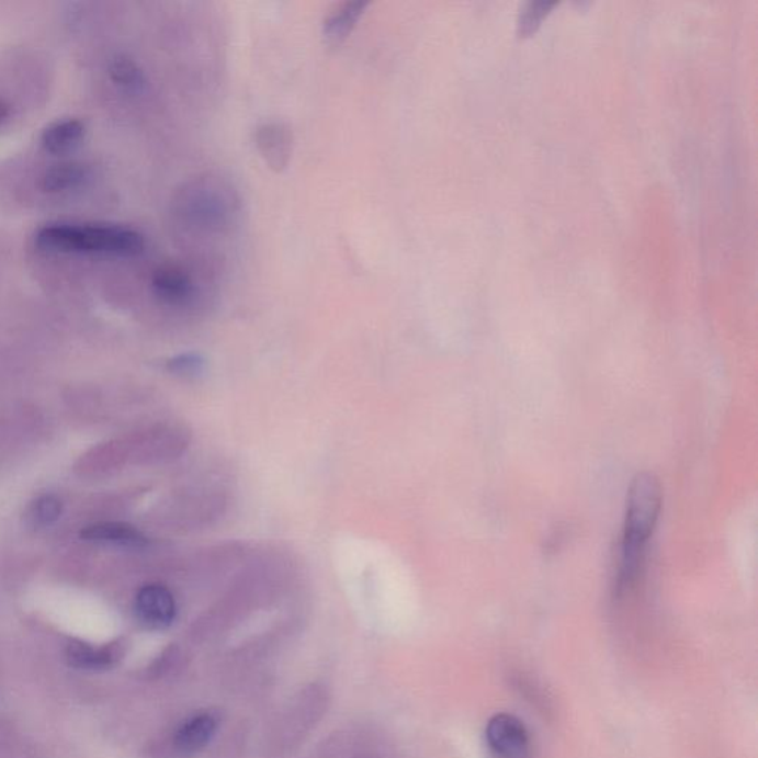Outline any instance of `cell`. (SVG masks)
Returning a JSON list of instances; mask_svg holds the SVG:
<instances>
[{"instance_id": "6da1fadb", "label": "cell", "mask_w": 758, "mask_h": 758, "mask_svg": "<svg viewBox=\"0 0 758 758\" xmlns=\"http://www.w3.org/2000/svg\"><path fill=\"white\" fill-rule=\"evenodd\" d=\"M663 507V488L652 473H641L631 483L624 535H622V557L618 590L624 591L633 584L641 566L643 550L658 522Z\"/></svg>"}, {"instance_id": "7a4b0ae2", "label": "cell", "mask_w": 758, "mask_h": 758, "mask_svg": "<svg viewBox=\"0 0 758 758\" xmlns=\"http://www.w3.org/2000/svg\"><path fill=\"white\" fill-rule=\"evenodd\" d=\"M37 247L44 251L63 253H112L135 257L146 248L143 235L133 228L117 226H83V224H53L36 236Z\"/></svg>"}, {"instance_id": "3957f363", "label": "cell", "mask_w": 758, "mask_h": 758, "mask_svg": "<svg viewBox=\"0 0 758 758\" xmlns=\"http://www.w3.org/2000/svg\"><path fill=\"white\" fill-rule=\"evenodd\" d=\"M230 190L215 178H197L178 197L181 217L203 230L222 231L236 214Z\"/></svg>"}, {"instance_id": "277c9868", "label": "cell", "mask_w": 758, "mask_h": 758, "mask_svg": "<svg viewBox=\"0 0 758 758\" xmlns=\"http://www.w3.org/2000/svg\"><path fill=\"white\" fill-rule=\"evenodd\" d=\"M486 743L497 758H528L529 732L522 720L508 713L495 714L486 724Z\"/></svg>"}, {"instance_id": "5b68a950", "label": "cell", "mask_w": 758, "mask_h": 758, "mask_svg": "<svg viewBox=\"0 0 758 758\" xmlns=\"http://www.w3.org/2000/svg\"><path fill=\"white\" fill-rule=\"evenodd\" d=\"M256 146L267 167L281 173L290 167L294 133L285 122H265L256 131Z\"/></svg>"}, {"instance_id": "8992f818", "label": "cell", "mask_w": 758, "mask_h": 758, "mask_svg": "<svg viewBox=\"0 0 758 758\" xmlns=\"http://www.w3.org/2000/svg\"><path fill=\"white\" fill-rule=\"evenodd\" d=\"M135 609L143 624L156 630L167 629L177 616V604L172 592L158 584L139 590Z\"/></svg>"}, {"instance_id": "52a82bcc", "label": "cell", "mask_w": 758, "mask_h": 758, "mask_svg": "<svg viewBox=\"0 0 758 758\" xmlns=\"http://www.w3.org/2000/svg\"><path fill=\"white\" fill-rule=\"evenodd\" d=\"M125 650L126 647L122 642L92 646L89 643L76 641L67 646V660L79 670L103 671L121 663Z\"/></svg>"}, {"instance_id": "ba28073f", "label": "cell", "mask_w": 758, "mask_h": 758, "mask_svg": "<svg viewBox=\"0 0 758 758\" xmlns=\"http://www.w3.org/2000/svg\"><path fill=\"white\" fill-rule=\"evenodd\" d=\"M218 729L217 715L207 713H199L185 720L173 736V747L181 754H196L202 751L211 739L214 738L215 732Z\"/></svg>"}, {"instance_id": "9c48e42d", "label": "cell", "mask_w": 758, "mask_h": 758, "mask_svg": "<svg viewBox=\"0 0 758 758\" xmlns=\"http://www.w3.org/2000/svg\"><path fill=\"white\" fill-rule=\"evenodd\" d=\"M155 292L165 303L172 306H183L189 303L194 295V283L190 274L181 267L167 264L159 267L155 271L154 278Z\"/></svg>"}, {"instance_id": "30bf717a", "label": "cell", "mask_w": 758, "mask_h": 758, "mask_svg": "<svg viewBox=\"0 0 758 758\" xmlns=\"http://www.w3.org/2000/svg\"><path fill=\"white\" fill-rule=\"evenodd\" d=\"M367 7H370V3L344 2L333 8L324 21L326 44L330 46L344 44L351 33H353L359 20L365 14Z\"/></svg>"}, {"instance_id": "8fae6325", "label": "cell", "mask_w": 758, "mask_h": 758, "mask_svg": "<svg viewBox=\"0 0 758 758\" xmlns=\"http://www.w3.org/2000/svg\"><path fill=\"white\" fill-rule=\"evenodd\" d=\"M84 541L109 542V544L124 545V547L143 548L148 544L146 535L138 529L126 523H97L84 528L80 532Z\"/></svg>"}, {"instance_id": "7c38bea8", "label": "cell", "mask_w": 758, "mask_h": 758, "mask_svg": "<svg viewBox=\"0 0 758 758\" xmlns=\"http://www.w3.org/2000/svg\"><path fill=\"white\" fill-rule=\"evenodd\" d=\"M84 126L82 122L76 118H66V121L55 122L48 126L42 134V146L49 154L59 155L71 148L78 146L80 139L83 138Z\"/></svg>"}, {"instance_id": "4fadbf2b", "label": "cell", "mask_w": 758, "mask_h": 758, "mask_svg": "<svg viewBox=\"0 0 758 758\" xmlns=\"http://www.w3.org/2000/svg\"><path fill=\"white\" fill-rule=\"evenodd\" d=\"M89 171L83 165L61 163L50 168L42 178V189L48 193H66L80 188L88 180Z\"/></svg>"}, {"instance_id": "5bb4252c", "label": "cell", "mask_w": 758, "mask_h": 758, "mask_svg": "<svg viewBox=\"0 0 758 758\" xmlns=\"http://www.w3.org/2000/svg\"><path fill=\"white\" fill-rule=\"evenodd\" d=\"M109 73L113 82L126 89V91L139 92L146 87V78H144L143 70L139 69L134 59L124 57V55L114 58L110 63Z\"/></svg>"}, {"instance_id": "9a60e30c", "label": "cell", "mask_w": 758, "mask_h": 758, "mask_svg": "<svg viewBox=\"0 0 758 758\" xmlns=\"http://www.w3.org/2000/svg\"><path fill=\"white\" fill-rule=\"evenodd\" d=\"M63 504L57 497L53 495H45L37 499L30 510V518L37 527H49L54 522H57L59 516H61Z\"/></svg>"}, {"instance_id": "2e32d148", "label": "cell", "mask_w": 758, "mask_h": 758, "mask_svg": "<svg viewBox=\"0 0 758 758\" xmlns=\"http://www.w3.org/2000/svg\"><path fill=\"white\" fill-rule=\"evenodd\" d=\"M201 366V360L197 359V355H181V358H178L173 360L171 363V367L178 372H193L197 371V367Z\"/></svg>"}, {"instance_id": "e0dca14e", "label": "cell", "mask_w": 758, "mask_h": 758, "mask_svg": "<svg viewBox=\"0 0 758 758\" xmlns=\"http://www.w3.org/2000/svg\"><path fill=\"white\" fill-rule=\"evenodd\" d=\"M8 116H10V108H8V104L3 103V101H0V124H2Z\"/></svg>"}, {"instance_id": "ac0fdd59", "label": "cell", "mask_w": 758, "mask_h": 758, "mask_svg": "<svg viewBox=\"0 0 758 758\" xmlns=\"http://www.w3.org/2000/svg\"><path fill=\"white\" fill-rule=\"evenodd\" d=\"M358 758H376V757H372V756H362V757H358Z\"/></svg>"}]
</instances>
